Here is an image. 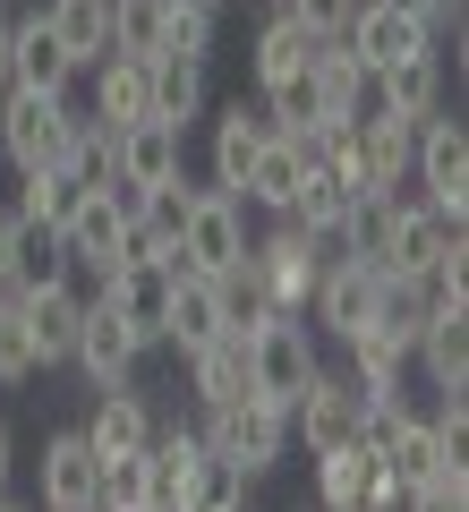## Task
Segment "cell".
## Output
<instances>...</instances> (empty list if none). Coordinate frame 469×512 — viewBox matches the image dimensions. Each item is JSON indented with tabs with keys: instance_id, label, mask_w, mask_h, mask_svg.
<instances>
[{
	"instance_id": "20",
	"label": "cell",
	"mask_w": 469,
	"mask_h": 512,
	"mask_svg": "<svg viewBox=\"0 0 469 512\" xmlns=\"http://www.w3.org/2000/svg\"><path fill=\"white\" fill-rule=\"evenodd\" d=\"M35 18L52 26V43L69 52V69H94V60H111V0H43Z\"/></svg>"
},
{
	"instance_id": "36",
	"label": "cell",
	"mask_w": 469,
	"mask_h": 512,
	"mask_svg": "<svg viewBox=\"0 0 469 512\" xmlns=\"http://www.w3.org/2000/svg\"><path fill=\"white\" fill-rule=\"evenodd\" d=\"M163 52L171 60H214V9L205 0H171L163 9Z\"/></svg>"
},
{
	"instance_id": "4",
	"label": "cell",
	"mask_w": 469,
	"mask_h": 512,
	"mask_svg": "<svg viewBox=\"0 0 469 512\" xmlns=\"http://www.w3.org/2000/svg\"><path fill=\"white\" fill-rule=\"evenodd\" d=\"M410 180L427 188L418 205H435L444 222H461V214H469V128L452 120V111L418 120V146H410Z\"/></svg>"
},
{
	"instance_id": "39",
	"label": "cell",
	"mask_w": 469,
	"mask_h": 512,
	"mask_svg": "<svg viewBox=\"0 0 469 512\" xmlns=\"http://www.w3.org/2000/svg\"><path fill=\"white\" fill-rule=\"evenodd\" d=\"M273 9H290V18H299L307 35H342V26H350V9H359V0H273Z\"/></svg>"
},
{
	"instance_id": "42",
	"label": "cell",
	"mask_w": 469,
	"mask_h": 512,
	"mask_svg": "<svg viewBox=\"0 0 469 512\" xmlns=\"http://www.w3.org/2000/svg\"><path fill=\"white\" fill-rule=\"evenodd\" d=\"M0 94H9V18H0Z\"/></svg>"
},
{
	"instance_id": "2",
	"label": "cell",
	"mask_w": 469,
	"mask_h": 512,
	"mask_svg": "<svg viewBox=\"0 0 469 512\" xmlns=\"http://www.w3.org/2000/svg\"><path fill=\"white\" fill-rule=\"evenodd\" d=\"M248 274L256 291H265L273 316H307V299H316V274H325V256H316V239L299 231V222L273 214L265 239H248Z\"/></svg>"
},
{
	"instance_id": "29",
	"label": "cell",
	"mask_w": 469,
	"mask_h": 512,
	"mask_svg": "<svg viewBox=\"0 0 469 512\" xmlns=\"http://www.w3.org/2000/svg\"><path fill=\"white\" fill-rule=\"evenodd\" d=\"M188 393H197V410H222L248 393V342H205L188 350Z\"/></svg>"
},
{
	"instance_id": "17",
	"label": "cell",
	"mask_w": 469,
	"mask_h": 512,
	"mask_svg": "<svg viewBox=\"0 0 469 512\" xmlns=\"http://www.w3.org/2000/svg\"><path fill=\"white\" fill-rule=\"evenodd\" d=\"M69 52L52 43L43 18H9V94H69Z\"/></svg>"
},
{
	"instance_id": "1",
	"label": "cell",
	"mask_w": 469,
	"mask_h": 512,
	"mask_svg": "<svg viewBox=\"0 0 469 512\" xmlns=\"http://www.w3.org/2000/svg\"><path fill=\"white\" fill-rule=\"evenodd\" d=\"M197 444L222 461V470L265 478V470H282V453H290V410L239 393V402H222V410H205V419H197Z\"/></svg>"
},
{
	"instance_id": "27",
	"label": "cell",
	"mask_w": 469,
	"mask_h": 512,
	"mask_svg": "<svg viewBox=\"0 0 469 512\" xmlns=\"http://www.w3.org/2000/svg\"><path fill=\"white\" fill-rule=\"evenodd\" d=\"M376 94H384V111H393V120H435V111H452L444 103V60L435 52H418V60H401V69H384L376 77Z\"/></svg>"
},
{
	"instance_id": "25",
	"label": "cell",
	"mask_w": 469,
	"mask_h": 512,
	"mask_svg": "<svg viewBox=\"0 0 469 512\" xmlns=\"http://www.w3.org/2000/svg\"><path fill=\"white\" fill-rule=\"evenodd\" d=\"M299 180H307L299 146H290L282 128H273L265 146H256V163H248V188H239V205H256V214H290V197H299Z\"/></svg>"
},
{
	"instance_id": "28",
	"label": "cell",
	"mask_w": 469,
	"mask_h": 512,
	"mask_svg": "<svg viewBox=\"0 0 469 512\" xmlns=\"http://www.w3.org/2000/svg\"><path fill=\"white\" fill-rule=\"evenodd\" d=\"M171 350H205V342H231V333H222V299H214V282L205 274H180V291H171V333H163Z\"/></svg>"
},
{
	"instance_id": "26",
	"label": "cell",
	"mask_w": 469,
	"mask_h": 512,
	"mask_svg": "<svg viewBox=\"0 0 469 512\" xmlns=\"http://www.w3.org/2000/svg\"><path fill=\"white\" fill-rule=\"evenodd\" d=\"M410 359L427 367V393H435V402H469V325L435 316V325L418 333V350H410Z\"/></svg>"
},
{
	"instance_id": "43",
	"label": "cell",
	"mask_w": 469,
	"mask_h": 512,
	"mask_svg": "<svg viewBox=\"0 0 469 512\" xmlns=\"http://www.w3.org/2000/svg\"><path fill=\"white\" fill-rule=\"evenodd\" d=\"M188 512H248V504H188Z\"/></svg>"
},
{
	"instance_id": "16",
	"label": "cell",
	"mask_w": 469,
	"mask_h": 512,
	"mask_svg": "<svg viewBox=\"0 0 469 512\" xmlns=\"http://www.w3.org/2000/svg\"><path fill=\"white\" fill-rule=\"evenodd\" d=\"M376 299H384V274H376V265H325L307 308H316V325H325L333 342H350V333L376 316Z\"/></svg>"
},
{
	"instance_id": "8",
	"label": "cell",
	"mask_w": 469,
	"mask_h": 512,
	"mask_svg": "<svg viewBox=\"0 0 469 512\" xmlns=\"http://www.w3.org/2000/svg\"><path fill=\"white\" fill-rule=\"evenodd\" d=\"M69 94H0V154L18 171H60V146H69Z\"/></svg>"
},
{
	"instance_id": "33",
	"label": "cell",
	"mask_w": 469,
	"mask_h": 512,
	"mask_svg": "<svg viewBox=\"0 0 469 512\" xmlns=\"http://www.w3.org/2000/svg\"><path fill=\"white\" fill-rule=\"evenodd\" d=\"M69 205H77V180H69V171H18V205H9V214H18L26 231H60Z\"/></svg>"
},
{
	"instance_id": "18",
	"label": "cell",
	"mask_w": 469,
	"mask_h": 512,
	"mask_svg": "<svg viewBox=\"0 0 469 512\" xmlns=\"http://www.w3.org/2000/svg\"><path fill=\"white\" fill-rule=\"evenodd\" d=\"M180 128H163V120H137V128H120V146H111V171H120V188H163V180H180Z\"/></svg>"
},
{
	"instance_id": "32",
	"label": "cell",
	"mask_w": 469,
	"mask_h": 512,
	"mask_svg": "<svg viewBox=\"0 0 469 512\" xmlns=\"http://www.w3.org/2000/svg\"><path fill=\"white\" fill-rule=\"evenodd\" d=\"M111 146H120V128H103L86 111V120H69V146H60V171H69L77 188H111L120 171H111Z\"/></svg>"
},
{
	"instance_id": "19",
	"label": "cell",
	"mask_w": 469,
	"mask_h": 512,
	"mask_svg": "<svg viewBox=\"0 0 469 512\" xmlns=\"http://www.w3.org/2000/svg\"><path fill=\"white\" fill-rule=\"evenodd\" d=\"M94 120H103V128L154 120V60H128V52L94 60Z\"/></svg>"
},
{
	"instance_id": "9",
	"label": "cell",
	"mask_w": 469,
	"mask_h": 512,
	"mask_svg": "<svg viewBox=\"0 0 469 512\" xmlns=\"http://www.w3.org/2000/svg\"><path fill=\"white\" fill-rule=\"evenodd\" d=\"M35 512H103V453L86 444V427H60V436H43Z\"/></svg>"
},
{
	"instance_id": "3",
	"label": "cell",
	"mask_w": 469,
	"mask_h": 512,
	"mask_svg": "<svg viewBox=\"0 0 469 512\" xmlns=\"http://www.w3.org/2000/svg\"><path fill=\"white\" fill-rule=\"evenodd\" d=\"M316 367H325V359H316V333H307L299 316H265V325L248 333V393H256V402L290 410Z\"/></svg>"
},
{
	"instance_id": "12",
	"label": "cell",
	"mask_w": 469,
	"mask_h": 512,
	"mask_svg": "<svg viewBox=\"0 0 469 512\" xmlns=\"http://www.w3.org/2000/svg\"><path fill=\"white\" fill-rule=\"evenodd\" d=\"M342 52L359 60L367 77H384V69H401V60L435 52V35H427L418 18H401L393 0H359V9H350V26H342Z\"/></svg>"
},
{
	"instance_id": "7",
	"label": "cell",
	"mask_w": 469,
	"mask_h": 512,
	"mask_svg": "<svg viewBox=\"0 0 469 512\" xmlns=\"http://www.w3.org/2000/svg\"><path fill=\"white\" fill-rule=\"evenodd\" d=\"M316 512H393L401 504V478L376 461V444H333L316 453Z\"/></svg>"
},
{
	"instance_id": "38",
	"label": "cell",
	"mask_w": 469,
	"mask_h": 512,
	"mask_svg": "<svg viewBox=\"0 0 469 512\" xmlns=\"http://www.w3.org/2000/svg\"><path fill=\"white\" fill-rule=\"evenodd\" d=\"M401 512H469V470H444L427 487H401Z\"/></svg>"
},
{
	"instance_id": "24",
	"label": "cell",
	"mask_w": 469,
	"mask_h": 512,
	"mask_svg": "<svg viewBox=\"0 0 469 512\" xmlns=\"http://www.w3.org/2000/svg\"><path fill=\"white\" fill-rule=\"evenodd\" d=\"M77 325H86V291H77V274L60 282V291H35L26 299V333H35V359L60 367L77 350Z\"/></svg>"
},
{
	"instance_id": "34",
	"label": "cell",
	"mask_w": 469,
	"mask_h": 512,
	"mask_svg": "<svg viewBox=\"0 0 469 512\" xmlns=\"http://www.w3.org/2000/svg\"><path fill=\"white\" fill-rule=\"evenodd\" d=\"M163 9L171 0H111V52L163 60Z\"/></svg>"
},
{
	"instance_id": "6",
	"label": "cell",
	"mask_w": 469,
	"mask_h": 512,
	"mask_svg": "<svg viewBox=\"0 0 469 512\" xmlns=\"http://www.w3.org/2000/svg\"><path fill=\"white\" fill-rule=\"evenodd\" d=\"M180 274H231L239 256H248V205L239 197H222V188H197V205H188V222H180Z\"/></svg>"
},
{
	"instance_id": "22",
	"label": "cell",
	"mask_w": 469,
	"mask_h": 512,
	"mask_svg": "<svg viewBox=\"0 0 469 512\" xmlns=\"http://www.w3.org/2000/svg\"><path fill=\"white\" fill-rule=\"evenodd\" d=\"M86 444L94 453H145V444H154V410H145V393L137 384H111L103 402H94V419H86Z\"/></svg>"
},
{
	"instance_id": "13",
	"label": "cell",
	"mask_w": 469,
	"mask_h": 512,
	"mask_svg": "<svg viewBox=\"0 0 469 512\" xmlns=\"http://www.w3.org/2000/svg\"><path fill=\"white\" fill-rule=\"evenodd\" d=\"M205 470H214V453L197 444V427H154V444H145V495H154V512H188L205 495Z\"/></svg>"
},
{
	"instance_id": "23",
	"label": "cell",
	"mask_w": 469,
	"mask_h": 512,
	"mask_svg": "<svg viewBox=\"0 0 469 512\" xmlns=\"http://www.w3.org/2000/svg\"><path fill=\"white\" fill-rule=\"evenodd\" d=\"M316 43H325V35H307V26L290 18V9H273V18L256 26V43H248V69H256V86H282V77H307Z\"/></svg>"
},
{
	"instance_id": "35",
	"label": "cell",
	"mask_w": 469,
	"mask_h": 512,
	"mask_svg": "<svg viewBox=\"0 0 469 512\" xmlns=\"http://www.w3.org/2000/svg\"><path fill=\"white\" fill-rule=\"evenodd\" d=\"M43 359H35V333H26V299L0 291V384H35Z\"/></svg>"
},
{
	"instance_id": "44",
	"label": "cell",
	"mask_w": 469,
	"mask_h": 512,
	"mask_svg": "<svg viewBox=\"0 0 469 512\" xmlns=\"http://www.w3.org/2000/svg\"><path fill=\"white\" fill-rule=\"evenodd\" d=\"M0 512H35V504H18V495H0Z\"/></svg>"
},
{
	"instance_id": "41",
	"label": "cell",
	"mask_w": 469,
	"mask_h": 512,
	"mask_svg": "<svg viewBox=\"0 0 469 512\" xmlns=\"http://www.w3.org/2000/svg\"><path fill=\"white\" fill-rule=\"evenodd\" d=\"M9 478H18V436H9V419H0V495H9Z\"/></svg>"
},
{
	"instance_id": "11",
	"label": "cell",
	"mask_w": 469,
	"mask_h": 512,
	"mask_svg": "<svg viewBox=\"0 0 469 512\" xmlns=\"http://www.w3.org/2000/svg\"><path fill=\"white\" fill-rule=\"evenodd\" d=\"M444 256H461V222H444L435 205H393V231H384L376 274H393V282H427Z\"/></svg>"
},
{
	"instance_id": "10",
	"label": "cell",
	"mask_w": 469,
	"mask_h": 512,
	"mask_svg": "<svg viewBox=\"0 0 469 512\" xmlns=\"http://www.w3.org/2000/svg\"><path fill=\"white\" fill-rule=\"evenodd\" d=\"M290 436H299L307 453H333V444L367 436V410H359V393H350L342 367H316V376H307V393L290 402Z\"/></svg>"
},
{
	"instance_id": "45",
	"label": "cell",
	"mask_w": 469,
	"mask_h": 512,
	"mask_svg": "<svg viewBox=\"0 0 469 512\" xmlns=\"http://www.w3.org/2000/svg\"><path fill=\"white\" fill-rule=\"evenodd\" d=\"M290 512H316V504H290Z\"/></svg>"
},
{
	"instance_id": "31",
	"label": "cell",
	"mask_w": 469,
	"mask_h": 512,
	"mask_svg": "<svg viewBox=\"0 0 469 512\" xmlns=\"http://www.w3.org/2000/svg\"><path fill=\"white\" fill-rule=\"evenodd\" d=\"M350 205H359V188H350L342 171H325V163H316V171L299 180V197H290V214H282V222H299L307 239H325V231H342V214H350Z\"/></svg>"
},
{
	"instance_id": "14",
	"label": "cell",
	"mask_w": 469,
	"mask_h": 512,
	"mask_svg": "<svg viewBox=\"0 0 469 512\" xmlns=\"http://www.w3.org/2000/svg\"><path fill=\"white\" fill-rule=\"evenodd\" d=\"M120 231H128V188L111 180V188H77V205H69V222H60V256L69 265H86V274H103L111 265V248H120Z\"/></svg>"
},
{
	"instance_id": "30",
	"label": "cell",
	"mask_w": 469,
	"mask_h": 512,
	"mask_svg": "<svg viewBox=\"0 0 469 512\" xmlns=\"http://www.w3.org/2000/svg\"><path fill=\"white\" fill-rule=\"evenodd\" d=\"M154 120L180 128V137L205 120V60H171V52L154 60Z\"/></svg>"
},
{
	"instance_id": "15",
	"label": "cell",
	"mask_w": 469,
	"mask_h": 512,
	"mask_svg": "<svg viewBox=\"0 0 469 512\" xmlns=\"http://www.w3.org/2000/svg\"><path fill=\"white\" fill-rule=\"evenodd\" d=\"M77 367H86V384L94 393H111V384H137V359H145V342L120 325V316L103 308V299H86V325H77V350H69Z\"/></svg>"
},
{
	"instance_id": "40",
	"label": "cell",
	"mask_w": 469,
	"mask_h": 512,
	"mask_svg": "<svg viewBox=\"0 0 469 512\" xmlns=\"http://www.w3.org/2000/svg\"><path fill=\"white\" fill-rule=\"evenodd\" d=\"M18 239H26V222L0 205V282H9V265H18Z\"/></svg>"
},
{
	"instance_id": "21",
	"label": "cell",
	"mask_w": 469,
	"mask_h": 512,
	"mask_svg": "<svg viewBox=\"0 0 469 512\" xmlns=\"http://www.w3.org/2000/svg\"><path fill=\"white\" fill-rule=\"evenodd\" d=\"M265 137H273V128H265V111H256V103H222L214 111V188H222V197L248 188V163H256Z\"/></svg>"
},
{
	"instance_id": "37",
	"label": "cell",
	"mask_w": 469,
	"mask_h": 512,
	"mask_svg": "<svg viewBox=\"0 0 469 512\" xmlns=\"http://www.w3.org/2000/svg\"><path fill=\"white\" fill-rule=\"evenodd\" d=\"M103 512H154V495H145V453H111L103 461Z\"/></svg>"
},
{
	"instance_id": "5",
	"label": "cell",
	"mask_w": 469,
	"mask_h": 512,
	"mask_svg": "<svg viewBox=\"0 0 469 512\" xmlns=\"http://www.w3.org/2000/svg\"><path fill=\"white\" fill-rule=\"evenodd\" d=\"M94 282H103L94 299H103V308L120 316V325L137 333L145 350H154V342L171 333V291H180V256H145V265H120V274H94Z\"/></svg>"
}]
</instances>
